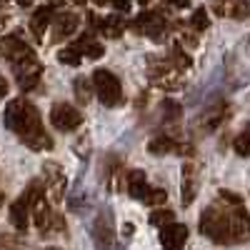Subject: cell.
<instances>
[{
    "instance_id": "cell-1",
    "label": "cell",
    "mask_w": 250,
    "mask_h": 250,
    "mask_svg": "<svg viewBox=\"0 0 250 250\" xmlns=\"http://www.w3.org/2000/svg\"><path fill=\"white\" fill-rule=\"evenodd\" d=\"M5 128L13 130L30 150H53V138L43 130L40 113L33 103L15 98L5 108Z\"/></svg>"
},
{
    "instance_id": "cell-2",
    "label": "cell",
    "mask_w": 250,
    "mask_h": 250,
    "mask_svg": "<svg viewBox=\"0 0 250 250\" xmlns=\"http://www.w3.org/2000/svg\"><path fill=\"white\" fill-rule=\"evenodd\" d=\"M200 233L220 245H235L230 230V203H213L200 213Z\"/></svg>"
},
{
    "instance_id": "cell-3",
    "label": "cell",
    "mask_w": 250,
    "mask_h": 250,
    "mask_svg": "<svg viewBox=\"0 0 250 250\" xmlns=\"http://www.w3.org/2000/svg\"><path fill=\"white\" fill-rule=\"evenodd\" d=\"M93 93L100 98L105 108H115L123 103V85L108 68H95L93 70Z\"/></svg>"
},
{
    "instance_id": "cell-4",
    "label": "cell",
    "mask_w": 250,
    "mask_h": 250,
    "mask_svg": "<svg viewBox=\"0 0 250 250\" xmlns=\"http://www.w3.org/2000/svg\"><path fill=\"white\" fill-rule=\"evenodd\" d=\"M130 30L138 33V35H148L153 40H163L165 35H168V30H170V23H168V18H165L163 13L145 10L130 23Z\"/></svg>"
},
{
    "instance_id": "cell-5",
    "label": "cell",
    "mask_w": 250,
    "mask_h": 250,
    "mask_svg": "<svg viewBox=\"0 0 250 250\" xmlns=\"http://www.w3.org/2000/svg\"><path fill=\"white\" fill-rule=\"evenodd\" d=\"M50 123L55 125V128L60 133H73L80 128V123H83V115L78 108H73L70 103H55V105L50 108Z\"/></svg>"
},
{
    "instance_id": "cell-6",
    "label": "cell",
    "mask_w": 250,
    "mask_h": 250,
    "mask_svg": "<svg viewBox=\"0 0 250 250\" xmlns=\"http://www.w3.org/2000/svg\"><path fill=\"white\" fill-rule=\"evenodd\" d=\"M93 240L98 250H113L115 248V228H113V213L108 210H100L93 225Z\"/></svg>"
},
{
    "instance_id": "cell-7",
    "label": "cell",
    "mask_w": 250,
    "mask_h": 250,
    "mask_svg": "<svg viewBox=\"0 0 250 250\" xmlns=\"http://www.w3.org/2000/svg\"><path fill=\"white\" fill-rule=\"evenodd\" d=\"M13 73H15V80L20 90H33L38 83H40V75H43V65L38 62V58H28V60H20V62H13Z\"/></svg>"
},
{
    "instance_id": "cell-8",
    "label": "cell",
    "mask_w": 250,
    "mask_h": 250,
    "mask_svg": "<svg viewBox=\"0 0 250 250\" xmlns=\"http://www.w3.org/2000/svg\"><path fill=\"white\" fill-rule=\"evenodd\" d=\"M0 53H3V58L10 60V62H20V60H28V58L35 55V50L18 35H5L0 40Z\"/></svg>"
},
{
    "instance_id": "cell-9",
    "label": "cell",
    "mask_w": 250,
    "mask_h": 250,
    "mask_svg": "<svg viewBox=\"0 0 250 250\" xmlns=\"http://www.w3.org/2000/svg\"><path fill=\"white\" fill-rule=\"evenodd\" d=\"M188 240V228L183 223H168L165 228H160V248L163 250H183Z\"/></svg>"
},
{
    "instance_id": "cell-10",
    "label": "cell",
    "mask_w": 250,
    "mask_h": 250,
    "mask_svg": "<svg viewBox=\"0 0 250 250\" xmlns=\"http://www.w3.org/2000/svg\"><path fill=\"white\" fill-rule=\"evenodd\" d=\"M213 13L220 18H250V0H213Z\"/></svg>"
},
{
    "instance_id": "cell-11",
    "label": "cell",
    "mask_w": 250,
    "mask_h": 250,
    "mask_svg": "<svg viewBox=\"0 0 250 250\" xmlns=\"http://www.w3.org/2000/svg\"><path fill=\"white\" fill-rule=\"evenodd\" d=\"M50 25H53V43H60V40H68L78 30L80 18L75 13H58L50 20Z\"/></svg>"
},
{
    "instance_id": "cell-12",
    "label": "cell",
    "mask_w": 250,
    "mask_h": 250,
    "mask_svg": "<svg viewBox=\"0 0 250 250\" xmlns=\"http://www.w3.org/2000/svg\"><path fill=\"white\" fill-rule=\"evenodd\" d=\"M43 175H45V188L50 190L53 200H62V193H65V173L58 163H45L43 168Z\"/></svg>"
},
{
    "instance_id": "cell-13",
    "label": "cell",
    "mask_w": 250,
    "mask_h": 250,
    "mask_svg": "<svg viewBox=\"0 0 250 250\" xmlns=\"http://www.w3.org/2000/svg\"><path fill=\"white\" fill-rule=\"evenodd\" d=\"M148 150L153 155H168V153H193L190 145H183L178 143L175 138L170 135H155L150 143H148Z\"/></svg>"
},
{
    "instance_id": "cell-14",
    "label": "cell",
    "mask_w": 250,
    "mask_h": 250,
    "mask_svg": "<svg viewBox=\"0 0 250 250\" xmlns=\"http://www.w3.org/2000/svg\"><path fill=\"white\" fill-rule=\"evenodd\" d=\"M198 195V168L195 163H183V190H180V200L188 208Z\"/></svg>"
},
{
    "instance_id": "cell-15",
    "label": "cell",
    "mask_w": 250,
    "mask_h": 250,
    "mask_svg": "<svg viewBox=\"0 0 250 250\" xmlns=\"http://www.w3.org/2000/svg\"><path fill=\"white\" fill-rule=\"evenodd\" d=\"M10 223L18 228V230H25L30 223V195L28 190L23 195H18L15 203H10Z\"/></svg>"
},
{
    "instance_id": "cell-16",
    "label": "cell",
    "mask_w": 250,
    "mask_h": 250,
    "mask_svg": "<svg viewBox=\"0 0 250 250\" xmlns=\"http://www.w3.org/2000/svg\"><path fill=\"white\" fill-rule=\"evenodd\" d=\"M90 20H93V25L105 35V38H120L123 35V30H125V20H123V15H108V18H100V20H95V15H88Z\"/></svg>"
},
{
    "instance_id": "cell-17",
    "label": "cell",
    "mask_w": 250,
    "mask_h": 250,
    "mask_svg": "<svg viewBox=\"0 0 250 250\" xmlns=\"http://www.w3.org/2000/svg\"><path fill=\"white\" fill-rule=\"evenodd\" d=\"M125 188H128L130 198H135V200H145L148 193H150V185H148V180H145L143 170H130L128 178H125Z\"/></svg>"
},
{
    "instance_id": "cell-18",
    "label": "cell",
    "mask_w": 250,
    "mask_h": 250,
    "mask_svg": "<svg viewBox=\"0 0 250 250\" xmlns=\"http://www.w3.org/2000/svg\"><path fill=\"white\" fill-rule=\"evenodd\" d=\"M50 20H53V5H40V8L33 13V18H30V30H33V35H35L38 40H43V35H45V30H48V25H50Z\"/></svg>"
},
{
    "instance_id": "cell-19",
    "label": "cell",
    "mask_w": 250,
    "mask_h": 250,
    "mask_svg": "<svg viewBox=\"0 0 250 250\" xmlns=\"http://www.w3.org/2000/svg\"><path fill=\"white\" fill-rule=\"evenodd\" d=\"M73 48L80 53V55H85V58H93V60H98V58H103V43H98V40L90 35V33H85V35H80L75 43H73Z\"/></svg>"
},
{
    "instance_id": "cell-20",
    "label": "cell",
    "mask_w": 250,
    "mask_h": 250,
    "mask_svg": "<svg viewBox=\"0 0 250 250\" xmlns=\"http://www.w3.org/2000/svg\"><path fill=\"white\" fill-rule=\"evenodd\" d=\"M73 90H75V98H78V103H83V105H88V103L93 100V83L88 80V78H83V75H78L75 80H73Z\"/></svg>"
},
{
    "instance_id": "cell-21",
    "label": "cell",
    "mask_w": 250,
    "mask_h": 250,
    "mask_svg": "<svg viewBox=\"0 0 250 250\" xmlns=\"http://www.w3.org/2000/svg\"><path fill=\"white\" fill-rule=\"evenodd\" d=\"M223 118H225V105H218V108L208 110V113L200 118V128H203L205 133L213 130V128H218V125L223 123Z\"/></svg>"
},
{
    "instance_id": "cell-22",
    "label": "cell",
    "mask_w": 250,
    "mask_h": 250,
    "mask_svg": "<svg viewBox=\"0 0 250 250\" xmlns=\"http://www.w3.org/2000/svg\"><path fill=\"white\" fill-rule=\"evenodd\" d=\"M170 62H173V65H175L178 70H188V68L193 65L190 55H188L180 45H173V48H170Z\"/></svg>"
},
{
    "instance_id": "cell-23",
    "label": "cell",
    "mask_w": 250,
    "mask_h": 250,
    "mask_svg": "<svg viewBox=\"0 0 250 250\" xmlns=\"http://www.w3.org/2000/svg\"><path fill=\"white\" fill-rule=\"evenodd\" d=\"M173 220H175V215H173V210H168V208H158V210H153L150 218H148V223L155 225V228H165Z\"/></svg>"
},
{
    "instance_id": "cell-24",
    "label": "cell",
    "mask_w": 250,
    "mask_h": 250,
    "mask_svg": "<svg viewBox=\"0 0 250 250\" xmlns=\"http://www.w3.org/2000/svg\"><path fill=\"white\" fill-rule=\"evenodd\" d=\"M58 60H60V62H65V65H73V68H75V65H80V62H83V55L70 45V48L58 50Z\"/></svg>"
},
{
    "instance_id": "cell-25",
    "label": "cell",
    "mask_w": 250,
    "mask_h": 250,
    "mask_svg": "<svg viewBox=\"0 0 250 250\" xmlns=\"http://www.w3.org/2000/svg\"><path fill=\"white\" fill-rule=\"evenodd\" d=\"M180 115H183V108L178 105L175 100H170V98L163 100V118H165V120H168V123H175Z\"/></svg>"
},
{
    "instance_id": "cell-26",
    "label": "cell",
    "mask_w": 250,
    "mask_h": 250,
    "mask_svg": "<svg viewBox=\"0 0 250 250\" xmlns=\"http://www.w3.org/2000/svg\"><path fill=\"white\" fill-rule=\"evenodd\" d=\"M233 148H235V153H238V155L250 158V130H245V133H240V135L235 138Z\"/></svg>"
},
{
    "instance_id": "cell-27",
    "label": "cell",
    "mask_w": 250,
    "mask_h": 250,
    "mask_svg": "<svg viewBox=\"0 0 250 250\" xmlns=\"http://www.w3.org/2000/svg\"><path fill=\"white\" fill-rule=\"evenodd\" d=\"M208 25H210V20H208L205 8H198V10L193 13V18H190V28H193L195 33H200V30H205Z\"/></svg>"
},
{
    "instance_id": "cell-28",
    "label": "cell",
    "mask_w": 250,
    "mask_h": 250,
    "mask_svg": "<svg viewBox=\"0 0 250 250\" xmlns=\"http://www.w3.org/2000/svg\"><path fill=\"white\" fill-rule=\"evenodd\" d=\"M165 200H168V193H165V190H155V188H150L148 198H145L143 203H145V205H163Z\"/></svg>"
},
{
    "instance_id": "cell-29",
    "label": "cell",
    "mask_w": 250,
    "mask_h": 250,
    "mask_svg": "<svg viewBox=\"0 0 250 250\" xmlns=\"http://www.w3.org/2000/svg\"><path fill=\"white\" fill-rule=\"evenodd\" d=\"M108 3H110L118 13H128V10H130V0H108Z\"/></svg>"
},
{
    "instance_id": "cell-30",
    "label": "cell",
    "mask_w": 250,
    "mask_h": 250,
    "mask_svg": "<svg viewBox=\"0 0 250 250\" xmlns=\"http://www.w3.org/2000/svg\"><path fill=\"white\" fill-rule=\"evenodd\" d=\"M220 198H223V200H228L230 205H238V203H243V198H240V195H235V193H230V190H220Z\"/></svg>"
},
{
    "instance_id": "cell-31",
    "label": "cell",
    "mask_w": 250,
    "mask_h": 250,
    "mask_svg": "<svg viewBox=\"0 0 250 250\" xmlns=\"http://www.w3.org/2000/svg\"><path fill=\"white\" fill-rule=\"evenodd\" d=\"M165 5H170V8H188L190 5V0H163Z\"/></svg>"
},
{
    "instance_id": "cell-32",
    "label": "cell",
    "mask_w": 250,
    "mask_h": 250,
    "mask_svg": "<svg viewBox=\"0 0 250 250\" xmlns=\"http://www.w3.org/2000/svg\"><path fill=\"white\" fill-rule=\"evenodd\" d=\"M8 90H10V85H8V80L0 75V100H3L5 95H8Z\"/></svg>"
},
{
    "instance_id": "cell-33",
    "label": "cell",
    "mask_w": 250,
    "mask_h": 250,
    "mask_svg": "<svg viewBox=\"0 0 250 250\" xmlns=\"http://www.w3.org/2000/svg\"><path fill=\"white\" fill-rule=\"evenodd\" d=\"M15 3H18V5H23V8H28V5L33 3V0H15Z\"/></svg>"
},
{
    "instance_id": "cell-34",
    "label": "cell",
    "mask_w": 250,
    "mask_h": 250,
    "mask_svg": "<svg viewBox=\"0 0 250 250\" xmlns=\"http://www.w3.org/2000/svg\"><path fill=\"white\" fill-rule=\"evenodd\" d=\"M0 208H3V193H0Z\"/></svg>"
},
{
    "instance_id": "cell-35",
    "label": "cell",
    "mask_w": 250,
    "mask_h": 250,
    "mask_svg": "<svg viewBox=\"0 0 250 250\" xmlns=\"http://www.w3.org/2000/svg\"><path fill=\"white\" fill-rule=\"evenodd\" d=\"M138 3H148V0H138Z\"/></svg>"
},
{
    "instance_id": "cell-36",
    "label": "cell",
    "mask_w": 250,
    "mask_h": 250,
    "mask_svg": "<svg viewBox=\"0 0 250 250\" xmlns=\"http://www.w3.org/2000/svg\"><path fill=\"white\" fill-rule=\"evenodd\" d=\"M50 250H55V248H50Z\"/></svg>"
}]
</instances>
